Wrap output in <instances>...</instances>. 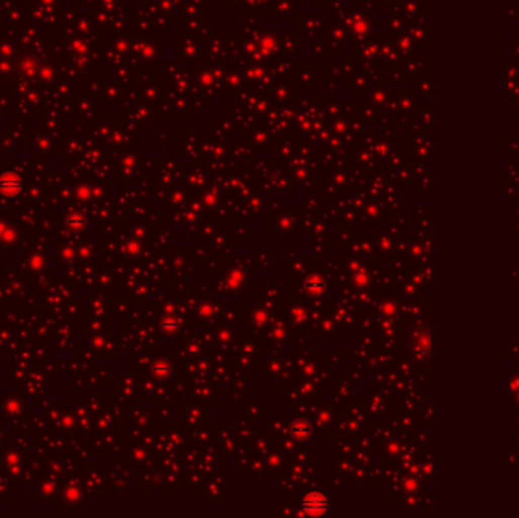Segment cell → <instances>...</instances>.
Listing matches in <instances>:
<instances>
[{
	"label": "cell",
	"instance_id": "cell-2",
	"mask_svg": "<svg viewBox=\"0 0 519 518\" xmlns=\"http://www.w3.org/2000/svg\"><path fill=\"white\" fill-rule=\"evenodd\" d=\"M0 189H2L4 192H17L20 189V179L16 176V175H5L2 179H0Z\"/></svg>",
	"mask_w": 519,
	"mask_h": 518
},
{
	"label": "cell",
	"instance_id": "cell-1",
	"mask_svg": "<svg viewBox=\"0 0 519 518\" xmlns=\"http://www.w3.org/2000/svg\"><path fill=\"white\" fill-rule=\"evenodd\" d=\"M304 507L308 512H322L327 507V501L321 494H312L304 500Z\"/></svg>",
	"mask_w": 519,
	"mask_h": 518
}]
</instances>
